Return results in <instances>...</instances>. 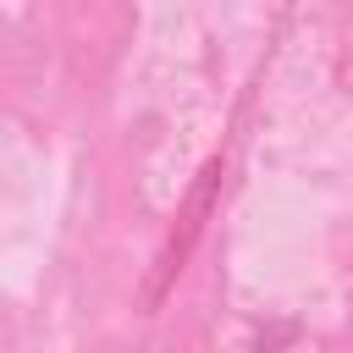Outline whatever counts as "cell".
Listing matches in <instances>:
<instances>
[{
  "label": "cell",
  "instance_id": "1",
  "mask_svg": "<svg viewBox=\"0 0 353 353\" xmlns=\"http://www.w3.org/2000/svg\"><path fill=\"white\" fill-rule=\"evenodd\" d=\"M215 193H221V154L193 176V188H188V199H182V210H176V226H171V237H165V248H160V259H154V276H149V287H143V303H149V309H154V303L165 298V287L182 276L193 243L204 237V221H210V210H215Z\"/></svg>",
  "mask_w": 353,
  "mask_h": 353
}]
</instances>
